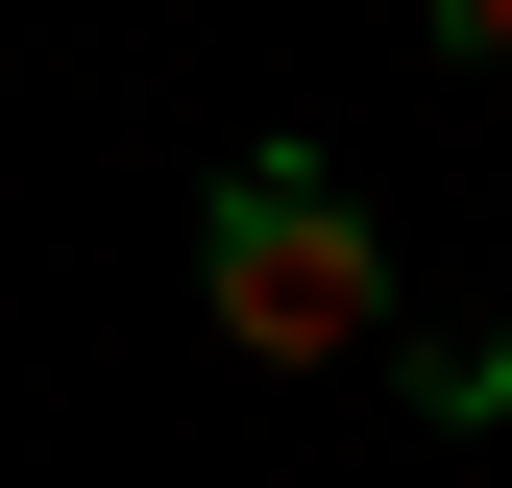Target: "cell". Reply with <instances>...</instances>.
Here are the masks:
<instances>
[{"label":"cell","mask_w":512,"mask_h":488,"mask_svg":"<svg viewBox=\"0 0 512 488\" xmlns=\"http://www.w3.org/2000/svg\"><path fill=\"white\" fill-rule=\"evenodd\" d=\"M415 25H439V49H464V74H512V0H415Z\"/></svg>","instance_id":"cell-2"},{"label":"cell","mask_w":512,"mask_h":488,"mask_svg":"<svg viewBox=\"0 0 512 488\" xmlns=\"http://www.w3.org/2000/svg\"><path fill=\"white\" fill-rule=\"evenodd\" d=\"M196 318L244 366H342V342H391V220L342 196V147H244L220 196H196Z\"/></svg>","instance_id":"cell-1"}]
</instances>
